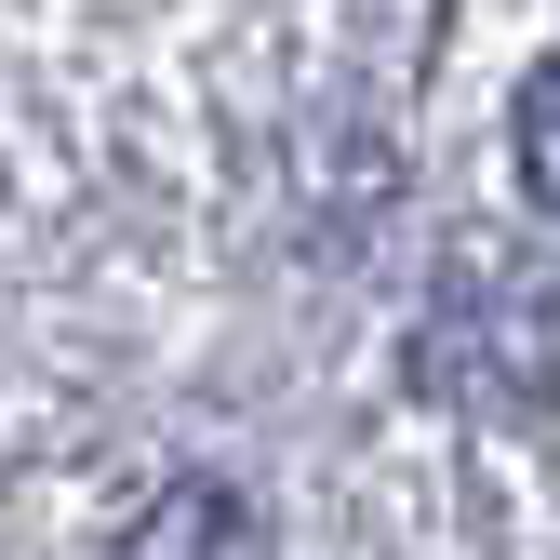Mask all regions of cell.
<instances>
[{
  "mask_svg": "<svg viewBox=\"0 0 560 560\" xmlns=\"http://www.w3.org/2000/svg\"><path fill=\"white\" fill-rule=\"evenodd\" d=\"M413 374L441 400H467V413H534L560 387V280H534V267L454 280V307L428 320V361Z\"/></svg>",
  "mask_w": 560,
  "mask_h": 560,
  "instance_id": "obj_1",
  "label": "cell"
},
{
  "mask_svg": "<svg viewBox=\"0 0 560 560\" xmlns=\"http://www.w3.org/2000/svg\"><path fill=\"white\" fill-rule=\"evenodd\" d=\"M107 560H267V521L228 494V480H174L161 508H133Z\"/></svg>",
  "mask_w": 560,
  "mask_h": 560,
  "instance_id": "obj_2",
  "label": "cell"
},
{
  "mask_svg": "<svg viewBox=\"0 0 560 560\" xmlns=\"http://www.w3.org/2000/svg\"><path fill=\"white\" fill-rule=\"evenodd\" d=\"M508 148H521V187H534L547 214H560V54L534 67V81H521V107H508Z\"/></svg>",
  "mask_w": 560,
  "mask_h": 560,
  "instance_id": "obj_3",
  "label": "cell"
}]
</instances>
